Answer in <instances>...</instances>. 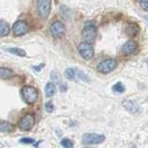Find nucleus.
I'll return each mask as SVG.
<instances>
[{"label": "nucleus", "mask_w": 148, "mask_h": 148, "mask_svg": "<svg viewBox=\"0 0 148 148\" xmlns=\"http://www.w3.org/2000/svg\"><path fill=\"white\" fill-rule=\"evenodd\" d=\"M124 90H125V88H124L123 83H121V82H117V83H115V84L113 86V91H114V92L122 93V92H124Z\"/></svg>", "instance_id": "nucleus-20"}, {"label": "nucleus", "mask_w": 148, "mask_h": 148, "mask_svg": "<svg viewBox=\"0 0 148 148\" xmlns=\"http://www.w3.org/2000/svg\"><path fill=\"white\" fill-rule=\"evenodd\" d=\"M30 31V26L26 22L24 21H17L14 25H13V34L15 37H21L26 34Z\"/></svg>", "instance_id": "nucleus-7"}, {"label": "nucleus", "mask_w": 148, "mask_h": 148, "mask_svg": "<svg viewBox=\"0 0 148 148\" xmlns=\"http://www.w3.org/2000/svg\"><path fill=\"white\" fill-rule=\"evenodd\" d=\"M79 54L86 60H90L91 58H93V55H95L92 45L89 42H86V41L81 42L79 45Z\"/></svg>", "instance_id": "nucleus-4"}, {"label": "nucleus", "mask_w": 148, "mask_h": 148, "mask_svg": "<svg viewBox=\"0 0 148 148\" xmlns=\"http://www.w3.org/2000/svg\"><path fill=\"white\" fill-rule=\"evenodd\" d=\"M50 33L54 38H60L65 33V26L60 21H55L53 22L50 26Z\"/></svg>", "instance_id": "nucleus-9"}, {"label": "nucleus", "mask_w": 148, "mask_h": 148, "mask_svg": "<svg viewBox=\"0 0 148 148\" xmlns=\"http://www.w3.org/2000/svg\"><path fill=\"white\" fill-rule=\"evenodd\" d=\"M34 125V117L32 114H26L24 115L18 122V128L23 131H29L33 128Z\"/></svg>", "instance_id": "nucleus-8"}, {"label": "nucleus", "mask_w": 148, "mask_h": 148, "mask_svg": "<svg viewBox=\"0 0 148 148\" xmlns=\"http://www.w3.org/2000/svg\"><path fill=\"white\" fill-rule=\"evenodd\" d=\"M9 31H10V29H9L8 23L6 21L0 19V37H7L9 34Z\"/></svg>", "instance_id": "nucleus-12"}, {"label": "nucleus", "mask_w": 148, "mask_h": 148, "mask_svg": "<svg viewBox=\"0 0 148 148\" xmlns=\"http://www.w3.org/2000/svg\"><path fill=\"white\" fill-rule=\"evenodd\" d=\"M125 31H127V33H128L129 36H131V37H132V36H136V34L138 33L139 27H138V25H137V24L130 23V24H128V26H127Z\"/></svg>", "instance_id": "nucleus-15"}, {"label": "nucleus", "mask_w": 148, "mask_h": 148, "mask_svg": "<svg viewBox=\"0 0 148 148\" xmlns=\"http://www.w3.org/2000/svg\"><path fill=\"white\" fill-rule=\"evenodd\" d=\"M139 5L144 10L148 12V0H139Z\"/></svg>", "instance_id": "nucleus-23"}, {"label": "nucleus", "mask_w": 148, "mask_h": 148, "mask_svg": "<svg viewBox=\"0 0 148 148\" xmlns=\"http://www.w3.org/2000/svg\"><path fill=\"white\" fill-rule=\"evenodd\" d=\"M147 101H148V99H147Z\"/></svg>", "instance_id": "nucleus-27"}, {"label": "nucleus", "mask_w": 148, "mask_h": 148, "mask_svg": "<svg viewBox=\"0 0 148 148\" xmlns=\"http://www.w3.org/2000/svg\"><path fill=\"white\" fill-rule=\"evenodd\" d=\"M43 66H45L43 64H40V65H38V66H33V69H34L37 72H40V71H41V69H42Z\"/></svg>", "instance_id": "nucleus-25"}, {"label": "nucleus", "mask_w": 148, "mask_h": 148, "mask_svg": "<svg viewBox=\"0 0 148 148\" xmlns=\"http://www.w3.org/2000/svg\"><path fill=\"white\" fill-rule=\"evenodd\" d=\"M19 143L21 144H33L34 139H32V138H22V139H19Z\"/></svg>", "instance_id": "nucleus-24"}, {"label": "nucleus", "mask_w": 148, "mask_h": 148, "mask_svg": "<svg viewBox=\"0 0 148 148\" xmlns=\"http://www.w3.org/2000/svg\"><path fill=\"white\" fill-rule=\"evenodd\" d=\"M117 66V62L116 59L114 58H108V59H104L101 60L98 66H97V70L100 72V73H104V74H107V73H111L112 71H114Z\"/></svg>", "instance_id": "nucleus-3"}, {"label": "nucleus", "mask_w": 148, "mask_h": 148, "mask_svg": "<svg viewBox=\"0 0 148 148\" xmlns=\"http://www.w3.org/2000/svg\"><path fill=\"white\" fill-rule=\"evenodd\" d=\"M22 93V98L23 100L29 104V105H32L34 104L38 100V97H39V92L34 87H31V86H25L23 87V89L21 90Z\"/></svg>", "instance_id": "nucleus-1"}, {"label": "nucleus", "mask_w": 148, "mask_h": 148, "mask_svg": "<svg viewBox=\"0 0 148 148\" xmlns=\"http://www.w3.org/2000/svg\"><path fill=\"white\" fill-rule=\"evenodd\" d=\"M45 92H46V96H47V97H53V96L56 93L55 83H53V82H48L47 86H46Z\"/></svg>", "instance_id": "nucleus-14"}, {"label": "nucleus", "mask_w": 148, "mask_h": 148, "mask_svg": "<svg viewBox=\"0 0 148 148\" xmlns=\"http://www.w3.org/2000/svg\"><path fill=\"white\" fill-rule=\"evenodd\" d=\"M8 53H10V54H14V55L16 56H19V57H24V56L26 55V53L23 50V49H21V48H16V47H12V48H7L6 49Z\"/></svg>", "instance_id": "nucleus-17"}, {"label": "nucleus", "mask_w": 148, "mask_h": 148, "mask_svg": "<svg viewBox=\"0 0 148 148\" xmlns=\"http://www.w3.org/2000/svg\"><path fill=\"white\" fill-rule=\"evenodd\" d=\"M45 107H46V111L48 112V113H53V112H54V104H53L51 101L46 103Z\"/></svg>", "instance_id": "nucleus-22"}, {"label": "nucleus", "mask_w": 148, "mask_h": 148, "mask_svg": "<svg viewBox=\"0 0 148 148\" xmlns=\"http://www.w3.org/2000/svg\"><path fill=\"white\" fill-rule=\"evenodd\" d=\"M104 140H105V137L98 133H84L82 136L83 145H97V144H101Z\"/></svg>", "instance_id": "nucleus-5"}, {"label": "nucleus", "mask_w": 148, "mask_h": 148, "mask_svg": "<svg viewBox=\"0 0 148 148\" xmlns=\"http://www.w3.org/2000/svg\"><path fill=\"white\" fill-rule=\"evenodd\" d=\"M65 76L69 79V80H76V69H67L65 71Z\"/></svg>", "instance_id": "nucleus-19"}, {"label": "nucleus", "mask_w": 148, "mask_h": 148, "mask_svg": "<svg viewBox=\"0 0 148 148\" xmlns=\"http://www.w3.org/2000/svg\"><path fill=\"white\" fill-rule=\"evenodd\" d=\"M14 76V72L10 70V69H7V67H0V77L1 79H5V80H8L10 77Z\"/></svg>", "instance_id": "nucleus-13"}, {"label": "nucleus", "mask_w": 148, "mask_h": 148, "mask_svg": "<svg viewBox=\"0 0 148 148\" xmlns=\"http://www.w3.org/2000/svg\"><path fill=\"white\" fill-rule=\"evenodd\" d=\"M14 130V124L10 122H0V131L2 132H12Z\"/></svg>", "instance_id": "nucleus-16"}, {"label": "nucleus", "mask_w": 148, "mask_h": 148, "mask_svg": "<svg viewBox=\"0 0 148 148\" xmlns=\"http://www.w3.org/2000/svg\"><path fill=\"white\" fill-rule=\"evenodd\" d=\"M82 37H83L86 42H89V43H92L96 40L97 27H96L93 22H87L86 23V25L83 27V31H82Z\"/></svg>", "instance_id": "nucleus-2"}, {"label": "nucleus", "mask_w": 148, "mask_h": 148, "mask_svg": "<svg viewBox=\"0 0 148 148\" xmlns=\"http://www.w3.org/2000/svg\"><path fill=\"white\" fill-rule=\"evenodd\" d=\"M137 42L133 40H129L127 41L123 46H122V54L125 56H131L133 55L137 51Z\"/></svg>", "instance_id": "nucleus-10"}, {"label": "nucleus", "mask_w": 148, "mask_h": 148, "mask_svg": "<svg viewBox=\"0 0 148 148\" xmlns=\"http://www.w3.org/2000/svg\"><path fill=\"white\" fill-rule=\"evenodd\" d=\"M60 145H62L63 147H66V148L73 147V143H72V140H71V139H69V138H64V139H62Z\"/></svg>", "instance_id": "nucleus-21"}, {"label": "nucleus", "mask_w": 148, "mask_h": 148, "mask_svg": "<svg viewBox=\"0 0 148 148\" xmlns=\"http://www.w3.org/2000/svg\"><path fill=\"white\" fill-rule=\"evenodd\" d=\"M77 79H80V80H82V81H84V82H89V81H90V76H89L88 74H86L83 71L76 69V80H77Z\"/></svg>", "instance_id": "nucleus-18"}, {"label": "nucleus", "mask_w": 148, "mask_h": 148, "mask_svg": "<svg viewBox=\"0 0 148 148\" xmlns=\"http://www.w3.org/2000/svg\"><path fill=\"white\" fill-rule=\"evenodd\" d=\"M122 105H123V107L129 112V113H131V114H138V113L140 112L139 106H138L137 103L133 101V100H124V101L122 103Z\"/></svg>", "instance_id": "nucleus-11"}, {"label": "nucleus", "mask_w": 148, "mask_h": 148, "mask_svg": "<svg viewBox=\"0 0 148 148\" xmlns=\"http://www.w3.org/2000/svg\"><path fill=\"white\" fill-rule=\"evenodd\" d=\"M145 19H146V21L148 22V16H146V17H145Z\"/></svg>", "instance_id": "nucleus-26"}, {"label": "nucleus", "mask_w": 148, "mask_h": 148, "mask_svg": "<svg viewBox=\"0 0 148 148\" xmlns=\"http://www.w3.org/2000/svg\"><path fill=\"white\" fill-rule=\"evenodd\" d=\"M51 10V0H38V12L40 17L46 19Z\"/></svg>", "instance_id": "nucleus-6"}]
</instances>
